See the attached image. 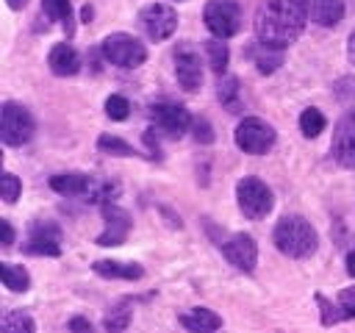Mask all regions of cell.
I'll use <instances>...</instances> for the list:
<instances>
[{"instance_id": "obj_27", "label": "cell", "mask_w": 355, "mask_h": 333, "mask_svg": "<svg viewBox=\"0 0 355 333\" xmlns=\"http://www.w3.org/2000/svg\"><path fill=\"white\" fill-rule=\"evenodd\" d=\"M3 330L6 333H33L36 325L25 311H11V314L3 316Z\"/></svg>"}, {"instance_id": "obj_32", "label": "cell", "mask_w": 355, "mask_h": 333, "mask_svg": "<svg viewBox=\"0 0 355 333\" xmlns=\"http://www.w3.org/2000/svg\"><path fill=\"white\" fill-rule=\"evenodd\" d=\"M338 308H341V316L344 319H355V286L352 289H344L338 294Z\"/></svg>"}, {"instance_id": "obj_29", "label": "cell", "mask_w": 355, "mask_h": 333, "mask_svg": "<svg viewBox=\"0 0 355 333\" xmlns=\"http://www.w3.org/2000/svg\"><path fill=\"white\" fill-rule=\"evenodd\" d=\"M105 114H108L111 119L122 122V119H128V114H130V103H128L122 94H111V97L105 100Z\"/></svg>"}, {"instance_id": "obj_1", "label": "cell", "mask_w": 355, "mask_h": 333, "mask_svg": "<svg viewBox=\"0 0 355 333\" xmlns=\"http://www.w3.org/2000/svg\"><path fill=\"white\" fill-rule=\"evenodd\" d=\"M305 19L308 17L297 0H263L255 14V39L286 50L291 42L300 39Z\"/></svg>"}, {"instance_id": "obj_11", "label": "cell", "mask_w": 355, "mask_h": 333, "mask_svg": "<svg viewBox=\"0 0 355 333\" xmlns=\"http://www.w3.org/2000/svg\"><path fill=\"white\" fill-rule=\"evenodd\" d=\"M175 78L186 92H197L202 86V58L191 44L175 47Z\"/></svg>"}, {"instance_id": "obj_19", "label": "cell", "mask_w": 355, "mask_h": 333, "mask_svg": "<svg viewBox=\"0 0 355 333\" xmlns=\"http://www.w3.org/2000/svg\"><path fill=\"white\" fill-rule=\"evenodd\" d=\"M178 322H180V327H186L191 333H211V330L222 327V319L208 308H191L189 314H180Z\"/></svg>"}, {"instance_id": "obj_2", "label": "cell", "mask_w": 355, "mask_h": 333, "mask_svg": "<svg viewBox=\"0 0 355 333\" xmlns=\"http://www.w3.org/2000/svg\"><path fill=\"white\" fill-rule=\"evenodd\" d=\"M275 247L288 258H308L316 250V230L305 216H283L272 233Z\"/></svg>"}, {"instance_id": "obj_25", "label": "cell", "mask_w": 355, "mask_h": 333, "mask_svg": "<svg viewBox=\"0 0 355 333\" xmlns=\"http://www.w3.org/2000/svg\"><path fill=\"white\" fill-rule=\"evenodd\" d=\"M324 125H327V119H324V114L319 108H305L300 114V130H302L305 139H316L324 130Z\"/></svg>"}, {"instance_id": "obj_12", "label": "cell", "mask_w": 355, "mask_h": 333, "mask_svg": "<svg viewBox=\"0 0 355 333\" xmlns=\"http://www.w3.org/2000/svg\"><path fill=\"white\" fill-rule=\"evenodd\" d=\"M103 219H105V230L97 236L100 247H116L128 239L130 233V214L125 208H119L116 203H103Z\"/></svg>"}, {"instance_id": "obj_5", "label": "cell", "mask_w": 355, "mask_h": 333, "mask_svg": "<svg viewBox=\"0 0 355 333\" xmlns=\"http://www.w3.org/2000/svg\"><path fill=\"white\" fill-rule=\"evenodd\" d=\"M103 56L114 67H122V69H133V67H141L147 61L144 44L136 36H130V33H111V36H105Z\"/></svg>"}, {"instance_id": "obj_36", "label": "cell", "mask_w": 355, "mask_h": 333, "mask_svg": "<svg viewBox=\"0 0 355 333\" xmlns=\"http://www.w3.org/2000/svg\"><path fill=\"white\" fill-rule=\"evenodd\" d=\"M347 58H349V64H355V31L347 39Z\"/></svg>"}, {"instance_id": "obj_3", "label": "cell", "mask_w": 355, "mask_h": 333, "mask_svg": "<svg viewBox=\"0 0 355 333\" xmlns=\"http://www.w3.org/2000/svg\"><path fill=\"white\" fill-rule=\"evenodd\" d=\"M236 200H239V208L247 219H263V216H269V211L275 205V197H272L269 186L261 178H252V175L239 180Z\"/></svg>"}, {"instance_id": "obj_38", "label": "cell", "mask_w": 355, "mask_h": 333, "mask_svg": "<svg viewBox=\"0 0 355 333\" xmlns=\"http://www.w3.org/2000/svg\"><path fill=\"white\" fill-rule=\"evenodd\" d=\"M6 3H8V8H11V11H19V8H25V6H28V0H6Z\"/></svg>"}, {"instance_id": "obj_10", "label": "cell", "mask_w": 355, "mask_h": 333, "mask_svg": "<svg viewBox=\"0 0 355 333\" xmlns=\"http://www.w3.org/2000/svg\"><path fill=\"white\" fill-rule=\"evenodd\" d=\"M141 28H144V33H147L153 42H164V39H169V36L175 33V28H178V14H175V8L166 6V3H153V6H147V8L141 11Z\"/></svg>"}, {"instance_id": "obj_26", "label": "cell", "mask_w": 355, "mask_h": 333, "mask_svg": "<svg viewBox=\"0 0 355 333\" xmlns=\"http://www.w3.org/2000/svg\"><path fill=\"white\" fill-rule=\"evenodd\" d=\"M97 147L103 150V153H111V155H122V158H130V155H136V150L125 142V139H119V136H111V133H103L100 139H97Z\"/></svg>"}, {"instance_id": "obj_14", "label": "cell", "mask_w": 355, "mask_h": 333, "mask_svg": "<svg viewBox=\"0 0 355 333\" xmlns=\"http://www.w3.org/2000/svg\"><path fill=\"white\" fill-rule=\"evenodd\" d=\"M222 255L227 258L230 266H236L239 272H252L258 264V247L255 239L247 233H236L222 244Z\"/></svg>"}, {"instance_id": "obj_9", "label": "cell", "mask_w": 355, "mask_h": 333, "mask_svg": "<svg viewBox=\"0 0 355 333\" xmlns=\"http://www.w3.org/2000/svg\"><path fill=\"white\" fill-rule=\"evenodd\" d=\"M330 153H333V161L336 164H341L347 169H355V111H347L336 122Z\"/></svg>"}, {"instance_id": "obj_13", "label": "cell", "mask_w": 355, "mask_h": 333, "mask_svg": "<svg viewBox=\"0 0 355 333\" xmlns=\"http://www.w3.org/2000/svg\"><path fill=\"white\" fill-rule=\"evenodd\" d=\"M31 255H61V230L55 222H33L22 247Z\"/></svg>"}, {"instance_id": "obj_18", "label": "cell", "mask_w": 355, "mask_h": 333, "mask_svg": "<svg viewBox=\"0 0 355 333\" xmlns=\"http://www.w3.org/2000/svg\"><path fill=\"white\" fill-rule=\"evenodd\" d=\"M247 56H250V61L258 67V72H263V75L275 72V69L283 64V47H272V44H266V42H261V39H258L255 44H250Z\"/></svg>"}, {"instance_id": "obj_28", "label": "cell", "mask_w": 355, "mask_h": 333, "mask_svg": "<svg viewBox=\"0 0 355 333\" xmlns=\"http://www.w3.org/2000/svg\"><path fill=\"white\" fill-rule=\"evenodd\" d=\"M130 325V308H128V302H122V305H116V308H111L108 314H105V319H103V327L105 330H125Z\"/></svg>"}, {"instance_id": "obj_7", "label": "cell", "mask_w": 355, "mask_h": 333, "mask_svg": "<svg viewBox=\"0 0 355 333\" xmlns=\"http://www.w3.org/2000/svg\"><path fill=\"white\" fill-rule=\"evenodd\" d=\"M275 136L277 133H275V128L269 122H263L258 117H247L236 128V147L250 153V155H263V153L272 150Z\"/></svg>"}, {"instance_id": "obj_17", "label": "cell", "mask_w": 355, "mask_h": 333, "mask_svg": "<svg viewBox=\"0 0 355 333\" xmlns=\"http://www.w3.org/2000/svg\"><path fill=\"white\" fill-rule=\"evenodd\" d=\"M47 64H50V69L55 75L69 78V75H75L80 69V56H78V50L72 44H55L50 50V56H47Z\"/></svg>"}, {"instance_id": "obj_23", "label": "cell", "mask_w": 355, "mask_h": 333, "mask_svg": "<svg viewBox=\"0 0 355 333\" xmlns=\"http://www.w3.org/2000/svg\"><path fill=\"white\" fill-rule=\"evenodd\" d=\"M205 56H208V67H211L216 75H225L227 61H230V50H227V44H225L219 36L211 39V42H205Z\"/></svg>"}, {"instance_id": "obj_31", "label": "cell", "mask_w": 355, "mask_h": 333, "mask_svg": "<svg viewBox=\"0 0 355 333\" xmlns=\"http://www.w3.org/2000/svg\"><path fill=\"white\" fill-rule=\"evenodd\" d=\"M316 302L322 305V325H336L338 319H344V316H341V308H338L336 302H330L327 297L316 294Z\"/></svg>"}, {"instance_id": "obj_39", "label": "cell", "mask_w": 355, "mask_h": 333, "mask_svg": "<svg viewBox=\"0 0 355 333\" xmlns=\"http://www.w3.org/2000/svg\"><path fill=\"white\" fill-rule=\"evenodd\" d=\"M80 14H83V19H86V22H89V19L94 17V11H92V6H83V11H80Z\"/></svg>"}, {"instance_id": "obj_24", "label": "cell", "mask_w": 355, "mask_h": 333, "mask_svg": "<svg viewBox=\"0 0 355 333\" xmlns=\"http://www.w3.org/2000/svg\"><path fill=\"white\" fill-rule=\"evenodd\" d=\"M0 275H3V283H6V289H11V291H28V286H31V275L25 272V266H17V264H3L0 266Z\"/></svg>"}, {"instance_id": "obj_33", "label": "cell", "mask_w": 355, "mask_h": 333, "mask_svg": "<svg viewBox=\"0 0 355 333\" xmlns=\"http://www.w3.org/2000/svg\"><path fill=\"white\" fill-rule=\"evenodd\" d=\"M191 130H194V139L197 142H202V144L214 142V130H211V122L208 119H194L191 122Z\"/></svg>"}, {"instance_id": "obj_22", "label": "cell", "mask_w": 355, "mask_h": 333, "mask_svg": "<svg viewBox=\"0 0 355 333\" xmlns=\"http://www.w3.org/2000/svg\"><path fill=\"white\" fill-rule=\"evenodd\" d=\"M42 11L47 14V19L61 22L64 33H75V19H72V3L69 0H42Z\"/></svg>"}, {"instance_id": "obj_34", "label": "cell", "mask_w": 355, "mask_h": 333, "mask_svg": "<svg viewBox=\"0 0 355 333\" xmlns=\"http://www.w3.org/2000/svg\"><path fill=\"white\" fill-rule=\"evenodd\" d=\"M0 239H3V247H11L14 244V228H11V222H0Z\"/></svg>"}, {"instance_id": "obj_21", "label": "cell", "mask_w": 355, "mask_h": 333, "mask_svg": "<svg viewBox=\"0 0 355 333\" xmlns=\"http://www.w3.org/2000/svg\"><path fill=\"white\" fill-rule=\"evenodd\" d=\"M216 97H219V103L225 105V111L239 114V111H241V89H239V78H233V75H219Z\"/></svg>"}, {"instance_id": "obj_4", "label": "cell", "mask_w": 355, "mask_h": 333, "mask_svg": "<svg viewBox=\"0 0 355 333\" xmlns=\"http://www.w3.org/2000/svg\"><path fill=\"white\" fill-rule=\"evenodd\" d=\"M205 28L219 36V39H230L241 31V6L236 0H208L205 11H202Z\"/></svg>"}, {"instance_id": "obj_35", "label": "cell", "mask_w": 355, "mask_h": 333, "mask_svg": "<svg viewBox=\"0 0 355 333\" xmlns=\"http://www.w3.org/2000/svg\"><path fill=\"white\" fill-rule=\"evenodd\" d=\"M69 330H92V322H86L83 316H75L69 319Z\"/></svg>"}, {"instance_id": "obj_8", "label": "cell", "mask_w": 355, "mask_h": 333, "mask_svg": "<svg viewBox=\"0 0 355 333\" xmlns=\"http://www.w3.org/2000/svg\"><path fill=\"white\" fill-rule=\"evenodd\" d=\"M150 119H153V125L161 130V133H166L169 139H180L183 133H189V128H191V114L183 108V105H175V103H155L153 108H150Z\"/></svg>"}, {"instance_id": "obj_20", "label": "cell", "mask_w": 355, "mask_h": 333, "mask_svg": "<svg viewBox=\"0 0 355 333\" xmlns=\"http://www.w3.org/2000/svg\"><path fill=\"white\" fill-rule=\"evenodd\" d=\"M92 269L100 278H116V280H139L144 275L139 264H125V261H94Z\"/></svg>"}, {"instance_id": "obj_15", "label": "cell", "mask_w": 355, "mask_h": 333, "mask_svg": "<svg viewBox=\"0 0 355 333\" xmlns=\"http://www.w3.org/2000/svg\"><path fill=\"white\" fill-rule=\"evenodd\" d=\"M308 19L322 28H333L344 19V0H297Z\"/></svg>"}, {"instance_id": "obj_6", "label": "cell", "mask_w": 355, "mask_h": 333, "mask_svg": "<svg viewBox=\"0 0 355 333\" xmlns=\"http://www.w3.org/2000/svg\"><path fill=\"white\" fill-rule=\"evenodd\" d=\"M0 136L3 144L19 147L33 136V117L25 105L19 103H3L0 108Z\"/></svg>"}, {"instance_id": "obj_30", "label": "cell", "mask_w": 355, "mask_h": 333, "mask_svg": "<svg viewBox=\"0 0 355 333\" xmlns=\"http://www.w3.org/2000/svg\"><path fill=\"white\" fill-rule=\"evenodd\" d=\"M0 189H3V203H17L22 183H19V178H17V175L3 172V183H0Z\"/></svg>"}, {"instance_id": "obj_37", "label": "cell", "mask_w": 355, "mask_h": 333, "mask_svg": "<svg viewBox=\"0 0 355 333\" xmlns=\"http://www.w3.org/2000/svg\"><path fill=\"white\" fill-rule=\"evenodd\" d=\"M347 275H352V278H355V250L347 255Z\"/></svg>"}, {"instance_id": "obj_16", "label": "cell", "mask_w": 355, "mask_h": 333, "mask_svg": "<svg viewBox=\"0 0 355 333\" xmlns=\"http://www.w3.org/2000/svg\"><path fill=\"white\" fill-rule=\"evenodd\" d=\"M50 189L64 194V197H83L89 200L92 189H94V178L80 175V172H69V175H53L50 178Z\"/></svg>"}]
</instances>
